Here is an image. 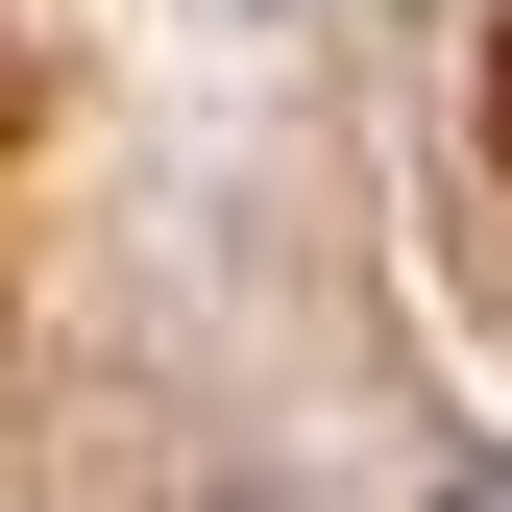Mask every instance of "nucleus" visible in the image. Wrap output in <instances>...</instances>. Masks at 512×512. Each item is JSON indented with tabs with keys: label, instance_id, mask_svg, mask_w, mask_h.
<instances>
[{
	"label": "nucleus",
	"instance_id": "1",
	"mask_svg": "<svg viewBox=\"0 0 512 512\" xmlns=\"http://www.w3.org/2000/svg\"><path fill=\"white\" fill-rule=\"evenodd\" d=\"M439 512H512V439H488V464H439Z\"/></svg>",
	"mask_w": 512,
	"mask_h": 512
}]
</instances>
